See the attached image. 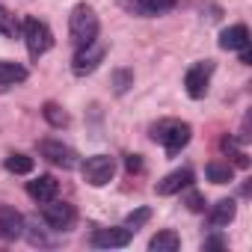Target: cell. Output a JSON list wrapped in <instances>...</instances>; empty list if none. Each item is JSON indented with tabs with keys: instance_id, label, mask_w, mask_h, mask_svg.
<instances>
[{
	"instance_id": "1",
	"label": "cell",
	"mask_w": 252,
	"mask_h": 252,
	"mask_svg": "<svg viewBox=\"0 0 252 252\" xmlns=\"http://www.w3.org/2000/svg\"><path fill=\"white\" fill-rule=\"evenodd\" d=\"M68 36L71 42L80 48V45H89L92 39H98V15L92 6L86 3H77L68 15Z\"/></svg>"
},
{
	"instance_id": "2",
	"label": "cell",
	"mask_w": 252,
	"mask_h": 252,
	"mask_svg": "<svg viewBox=\"0 0 252 252\" xmlns=\"http://www.w3.org/2000/svg\"><path fill=\"white\" fill-rule=\"evenodd\" d=\"M190 125L187 122H178V119H166V122H160V125H155L152 128V137L160 143V146H166V152L169 155H175V152H181L187 143H190Z\"/></svg>"
},
{
	"instance_id": "3",
	"label": "cell",
	"mask_w": 252,
	"mask_h": 252,
	"mask_svg": "<svg viewBox=\"0 0 252 252\" xmlns=\"http://www.w3.org/2000/svg\"><path fill=\"white\" fill-rule=\"evenodd\" d=\"M21 36H24L27 51H30L33 60H39L42 54H48L51 45H54V33H51V27H48L45 21H39V18H27L24 27H21Z\"/></svg>"
},
{
	"instance_id": "4",
	"label": "cell",
	"mask_w": 252,
	"mask_h": 252,
	"mask_svg": "<svg viewBox=\"0 0 252 252\" xmlns=\"http://www.w3.org/2000/svg\"><path fill=\"white\" fill-rule=\"evenodd\" d=\"M80 172H83V181H86L89 187H104V184H110L113 175H116V160H113L110 155H92V158L83 160Z\"/></svg>"
},
{
	"instance_id": "5",
	"label": "cell",
	"mask_w": 252,
	"mask_h": 252,
	"mask_svg": "<svg viewBox=\"0 0 252 252\" xmlns=\"http://www.w3.org/2000/svg\"><path fill=\"white\" fill-rule=\"evenodd\" d=\"M104 54H107V45L98 42V39H92L89 45H80L77 54H74V60H71V71H74L77 77L92 74V71L104 63Z\"/></svg>"
},
{
	"instance_id": "6",
	"label": "cell",
	"mask_w": 252,
	"mask_h": 252,
	"mask_svg": "<svg viewBox=\"0 0 252 252\" xmlns=\"http://www.w3.org/2000/svg\"><path fill=\"white\" fill-rule=\"evenodd\" d=\"M45 208H42V220H45V225L48 228H54V231H65L71 222H74V208L68 205V202H57V199H51V202H42Z\"/></svg>"
},
{
	"instance_id": "7",
	"label": "cell",
	"mask_w": 252,
	"mask_h": 252,
	"mask_svg": "<svg viewBox=\"0 0 252 252\" xmlns=\"http://www.w3.org/2000/svg\"><path fill=\"white\" fill-rule=\"evenodd\" d=\"M39 152H42V158H48L51 163H57V166H63V169H74V166H77L74 149H68V146H63V143H57V140H42V143H39Z\"/></svg>"
},
{
	"instance_id": "8",
	"label": "cell",
	"mask_w": 252,
	"mask_h": 252,
	"mask_svg": "<svg viewBox=\"0 0 252 252\" xmlns=\"http://www.w3.org/2000/svg\"><path fill=\"white\" fill-rule=\"evenodd\" d=\"M211 71H214L211 63H196L193 68H187L184 86H187V95H190V98H205V92H208V80H211Z\"/></svg>"
},
{
	"instance_id": "9",
	"label": "cell",
	"mask_w": 252,
	"mask_h": 252,
	"mask_svg": "<svg viewBox=\"0 0 252 252\" xmlns=\"http://www.w3.org/2000/svg\"><path fill=\"white\" fill-rule=\"evenodd\" d=\"M95 249H119V246H128L131 243V228H95L92 240Z\"/></svg>"
},
{
	"instance_id": "10",
	"label": "cell",
	"mask_w": 252,
	"mask_h": 252,
	"mask_svg": "<svg viewBox=\"0 0 252 252\" xmlns=\"http://www.w3.org/2000/svg\"><path fill=\"white\" fill-rule=\"evenodd\" d=\"M193 184V172L190 169H175V172H169L163 181H158V196H175V193H181L184 187H190Z\"/></svg>"
},
{
	"instance_id": "11",
	"label": "cell",
	"mask_w": 252,
	"mask_h": 252,
	"mask_svg": "<svg viewBox=\"0 0 252 252\" xmlns=\"http://www.w3.org/2000/svg\"><path fill=\"white\" fill-rule=\"evenodd\" d=\"M24 234V217L12 208H0V237L15 240Z\"/></svg>"
},
{
	"instance_id": "12",
	"label": "cell",
	"mask_w": 252,
	"mask_h": 252,
	"mask_svg": "<svg viewBox=\"0 0 252 252\" xmlns=\"http://www.w3.org/2000/svg\"><path fill=\"white\" fill-rule=\"evenodd\" d=\"M57 190H60V184H57L54 175H39L36 181L27 184V193H30L36 202H51V199H57Z\"/></svg>"
},
{
	"instance_id": "13",
	"label": "cell",
	"mask_w": 252,
	"mask_h": 252,
	"mask_svg": "<svg viewBox=\"0 0 252 252\" xmlns=\"http://www.w3.org/2000/svg\"><path fill=\"white\" fill-rule=\"evenodd\" d=\"M246 45H249V30L243 24H234V27H228V30L220 33V48L222 51H240Z\"/></svg>"
},
{
	"instance_id": "14",
	"label": "cell",
	"mask_w": 252,
	"mask_h": 252,
	"mask_svg": "<svg viewBox=\"0 0 252 252\" xmlns=\"http://www.w3.org/2000/svg\"><path fill=\"white\" fill-rule=\"evenodd\" d=\"M149 249L152 252H178L181 249V237L175 234V231H158L152 240H149Z\"/></svg>"
},
{
	"instance_id": "15",
	"label": "cell",
	"mask_w": 252,
	"mask_h": 252,
	"mask_svg": "<svg viewBox=\"0 0 252 252\" xmlns=\"http://www.w3.org/2000/svg\"><path fill=\"white\" fill-rule=\"evenodd\" d=\"M21 80H27V68L24 65L0 60V86H12V83H21Z\"/></svg>"
},
{
	"instance_id": "16",
	"label": "cell",
	"mask_w": 252,
	"mask_h": 252,
	"mask_svg": "<svg viewBox=\"0 0 252 252\" xmlns=\"http://www.w3.org/2000/svg\"><path fill=\"white\" fill-rule=\"evenodd\" d=\"M234 214H237L234 202H231V199H220V202L211 208V225H228V222L234 220Z\"/></svg>"
},
{
	"instance_id": "17",
	"label": "cell",
	"mask_w": 252,
	"mask_h": 252,
	"mask_svg": "<svg viewBox=\"0 0 252 252\" xmlns=\"http://www.w3.org/2000/svg\"><path fill=\"white\" fill-rule=\"evenodd\" d=\"M205 175H208V181H214V184H228V181L234 178V169H231L228 163H222V160H211V163L205 166Z\"/></svg>"
},
{
	"instance_id": "18",
	"label": "cell",
	"mask_w": 252,
	"mask_h": 252,
	"mask_svg": "<svg viewBox=\"0 0 252 252\" xmlns=\"http://www.w3.org/2000/svg\"><path fill=\"white\" fill-rule=\"evenodd\" d=\"M6 169L15 172V175H30L33 172V158H27V155H9L6 158Z\"/></svg>"
},
{
	"instance_id": "19",
	"label": "cell",
	"mask_w": 252,
	"mask_h": 252,
	"mask_svg": "<svg viewBox=\"0 0 252 252\" xmlns=\"http://www.w3.org/2000/svg\"><path fill=\"white\" fill-rule=\"evenodd\" d=\"M42 113H45V119L54 125V128H65V125H68V113H65L60 104H54V101H48Z\"/></svg>"
},
{
	"instance_id": "20",
	"label": "cell",
	"mask_w": 252,
	"mask_h": 252,
	"mask_svg": "<svg viewBox=\"0 0 252 252\" xmlns=\"http://www.w3.org/2000/svg\"><path fill=\"white\" fill-rule=\"evenodd\" d=\"M175 6V0H143V18H152V15H163Z\"/></svg>"
},
{
	"instance_id": "21",
	"label": "cell",
	"mask_w": 252,
	"mask_h": 252,
	"mask_svg": "<svg viewBox=\"0 0 252 252\" xmlns=\"http://www.w3.org/2000/svg\"><path fill=\"white\" fill-rule=\"evenodd\" d=\"M152 220V211L149 208H137V211H131L128 217H125V228H131V231H137L140 225H146Z\"/></svg>"
},
{
	"instance_id": "22",
	"label": "cell",
	"mask_w": 252,
	"mask_h": 252,
	"mask_svg": "<svg viewBox=\"0 0 252 252\" xmlns=\"http://www.w3.org/2000/svg\"><path fill=\"white\" fill-rule=\"evenodd\" d=\"M0 33L9 36V39H15V36H18V21H15V15H9L3 6H0Z\"/></svg>"
},
{
	"instance_id": "23",
	"label": "cell",
	"mask_w": 252,
	"mask_h": 252,
	"mask_svg": "<svg viewBox=\"0 0 252 252\" xmlns=\"http://www.w3.org/2000/svg\"><path fill=\"white\" fill-rule=\"evenodd\" d=\"M113 86H116L119 95H122V92H128V86H134V71H128V68L113 71Z\"/></svg>"
},
{
	"instance_id": "24",
	"label": "cell",
	"mask_w": 252,
	"mask_h": 252,
	"mask_svg": "<svg viewBox=\"0 0 252 252\" xmlns=\"http://www.w3.org/2000/svg\"><path fill=\"white\" fill-rule=\"evenodd\" d=\"M116 3L131 15H143V0H116Z\"/></svg>"
},
{
	"instance_id": "25",
	"label": "cell",
	"mask_w": 252,
	"mask_h": 252,
	"mask_svg": "<svg viewBox=\"0 0 252 252\" xmlns=\"http://www.w3.org/2000/svg\"><path fill=\"white\" fill-rule=\"evenodd\" d=\"M202 202H205V199H202L199 193H190V196H187V208H190V211H202V208H205Z\"/></svg>"
},
{
	"instance_id": "26",
	"label": "cell",
	"mask_w": 252,
	"mask_h": 252,
	"mask_svg": "<svg viewBox=\"0 0 252 252\" xmlns=\"http://www.w3.org/2000/svg\"><path fill=\"white\" fill-rule=\"evenodd\" d=\"M140 166H143V163H140V155H131V158H128V169L134 172V169H140Z\"/></svg>"
}]
</instances>
